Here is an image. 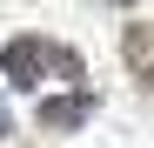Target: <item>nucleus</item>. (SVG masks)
Returning <instances> with one entry per match:
<instances>
[{
	"label": "nucleus",
	"mask_w": 154,
	"mask_h": 148,
	"mask_svg": "<svg viewBox=\"0 0 154 148\" xmlns=\"http://www.w3.org/2000/svg\"><path fill=\"white\" fill-rule=\"evenodd\" d=\"M0 74H7L14 88H47V81H87V67L74 47L60 40H40V34H20L0 47Z\"/></svg>",
	"instance_id": "f257e3e1"
},
{
	"label": "nucleus",
	"mask_w": 154,
	"mask_h": 148,
	"mask_svg": "<svg viewBox=\"0 0 154 148\" xmlns=\"http://www.w3.org/2000/svg\"><path fill=\"white\" fill-rule=\"evenodd\" d=\"M81 121H94V94H87V88L47 94V101H40V128H81Z\"/></svg>",
	"instance_id": "f03ea898"
},
{
	"label": "nucleus",
	"mask_w": 154,
	"mask_h": 148,
	"mask_svg": "<svg viewBox=\"0 0 154 148\" xmlns=\"http://www.w3.org/2000/svg\"><path fill=\"white\" fill-rule=\"evenodd\" d=\"M121 61L134 67L141 88H154V20H134V27L121 34Z\"/></svg>",
	"instance_id": "7ed1b4c3"
},
{
	"label": "nucleus",
	"mask_w": 154,
	"mask_h": 148,
	"mask_svg": "<svg viewBox=\"0 0 154 148\" xmlns=\"http://www.w3.org/2000/svg\"><path fill=\"white\" fill-rule=\"evenodd\" d=\"M0 135H7V108H0Z\"/></svg>",
	"instance_id": "20e7f679"
},
{
	"label": "nucleus",
	"mask_w": 154,
	"mask_h": 148,
	"mask_svg": "<svg viewBox=\"0 0 154 148\" xmlns=\"http://www.w3.org/2000/svg\"><path fill=\"white\" fill-rule=\"evenodd\" d=\"M107 7H127V0H107Z\"/></svg>",
	"instance_id": "39448f33"
}]
</instances>
